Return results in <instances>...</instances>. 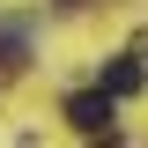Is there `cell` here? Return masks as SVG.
Instances as JSON below:
<instances>
[{
	"label": "cell",
	"mask_w": 148,
	"mask_h": 148,
	"mask_svg": "<svg viewBox=\"0 0 148 148\" xmlns=\"http://www.w3.org/2000/svg\"><path fill=\"white\" fill-rule=\"evenodd\" d=\"M141 82H148V67H141V59H133V52H119V59H111L104 74H96V89H111V96H133V89H141Z\"/></svg>",
	"instance_id": "obj_2"
},
{
	"label": "cell",
	"mask_w": 148,
	"mask_h": 148,
	"mask_svg": "<svg viewBox=\"0 0 148 148\" xmlns=\"http://www.w3.org/2000/svg\"><path fill=\"white\" fill-rule=\"evenodd\" d=\"M104 148H119V141H104Z\"/></svg>",
	"instance_id": "obj_3"
},
{
	"label": "cell",
	"mask_w": 148,
	"mask_h": 148,
	"mask_svg": "<svg viewBox=\"0 0 148 148\" xmlns=\"http://www.w3.org/2000/svg\"><path fill=\"white\" fill-rule=\"evenodd\" d=\"M111 111H119L111 89H74L67 96V126L74 133H111Z\"/></svg>",
	"instance_id": "obj_1"
}]
</instances>
